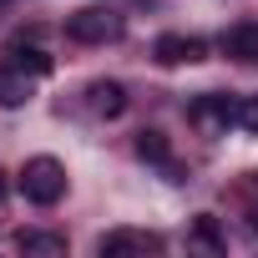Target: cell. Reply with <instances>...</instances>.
Returning <instances> with one entry per match:
<instances>
[{
  "instance_id": "3957f363",
  "label": "cell",
  "mask_w": 258,
  "mask_h": 258,
  "mask_svg": "<svg viewBox=\"0 0 258 258\" xmlns=\"http://www.w3.org/2000/svg\"><path fill=\"white\" fill-rule=\"evenodd\" d=\"M21 192H26V203H36V208H56V203L66 198V167H61L56 157H31V162L21 167Z\"/></svg>"
},
{
  "instance_id": "6da1fadb",
  "label": "cell",
  "mask_w": 258,
  "mask_h": 258,
  "mask_svg": "<svg viewBox=\"0 0 258 258\" xmlns=\"http://www.w3.org/2000/svg\"><path fill=\"white\" fill-rule=\"evenodd\" d=\"M126 31V16L116 6H81L66 16V36L76 46H106V41H121Z\"/></svg>"
},
{
  "instance_id": "9c48e42d",
  "label": "cell",
  "mask_w": 258,
  "mask_h": 258,
  "mask_svg": "<svg viewBox=\"0 0 258 258\" xmlns=\"http://www.w3.org/2000/svg\"><path fill=\"white\" fill-rule=\"evenodd\" d=\"M16 248L26 258H66V238L61 233H46V228H21L16 233Z\"/></svg>"
},
{
  "instance_id": "277c9868",
  "label": "cell",
  "mask_w": 258,
  "mask_h": 258,
  "mask_svg": "<svg viewBox=\"0 0 258 258\" xmlns=\"http://www.w3.org/2000/svg\"><path fill=\"white\" fill-rule=\"evenodd\" d=\"M203 56H208V41H203V36H177V31H167V36L152 41V61H157V66H192V61H203Z\"/></svg>"
},
{
  "instance_id": "9a60e30c",
  "label": "cell",
  "mask_w": 258,
  "mask_h": 258,
  "mask_svg": "<svg viewBox=\"0 0 258 258\" xmlns=\"http://www.w3.org/2000/svg\"><path fill=\"white\" fill-rule=\"evenodd\" d=\"M6 6H11V0H0V11H6Z\"/></svg>"
},
{
  "instance_id": "2e32d148",
  "label": "cell",
  "mask_w": 258,
  "mask_h": 258,
  "mask_svg": "<svg viewBox=\"0 0 258 258\" xmlns=\"http://www.w3.org/2000/svg\"><path fill=\"white\" fill-rule=\"evenodd\" d=\"M253 187H258V177H253Z\"/></svg>"
},
{
  "instance_id": "8992f818",
  "label": "cell",
  "mask_w": 258,
  "mask_h": 258,
  "mask_svg": "<svg viewBox=\"0 0 258 258\" xmlns=\"http://www.w3.org/2000/svg\"><path fill=\"white\" fill-rule=\"evenodd\" d=\"M162 238L157 233H137V228H116V233H101L96 253L101 258H121V253H157Z\"/></svg>"
},
{
  "instance_id": "7c38bea8",
  "label": "cell",
  "mask_w": 258,
  "mask_h": 258,
  "mask_svg": "<svg viewBox=\"0 0 258 258\" xmlns=\"http://www.w3.org/2000/svg\"><path fill=\"white\" fill-rule=\"evenodd\" d=\"M16 66H26L31 76H51V71H56V61H51L41 46H16Z\"/></svg>"
},
{
  "instance_id": "ba28073f",
  "label": "cell",
  "mask_w": 258,
  "mask_h": 258,
  "mask_svg": "<svg viewBox=\"0 0 258 258\" xmlns=\"http://www.w3.org/2000/svg\"><path fill=\"white\" fill-rule=\"evenodd\" d=\"M36 96V76L26 71V66H0V106H26Z\"/></svg>"
},
{
  "instance_id": "5b68a950",
  "label": "cell",
  "mask_w": 258,
  "mask_h": 258,
  "mask_svg": "<svg viewBox=\"0 0 258 258\" xmlns=\"http://www.w3.org/2000/svg\"><path fill=\"white\" fill-rule=\"evenodd\" d=\"M137 157H142V162H152V167H162V177H167V182H182V167L172 162V142L157 132V126H142V132H137Z\"/></svg>"
},
{
  "instance_id": "5bb4252c",
  "label": "cell",
  "mask_w": 258,
  "mask_h": 258,
  "mask_svg": "<svg viewBox=\"0 0 258 258\" xmlns=\"http://www.w3.org/2000/svg\"><path fill=\"white\" fill-rule=\"evenodd\" d=\"M248 233H253V238H258V208H253V213H248Z\"/></svg>"
},
{
  "instance_id": "30bf717a",
  "label": "cell",
  "mask_w": 258,
  "mask_h": 258,
  "mask_svg": "<svg viewBox=\"0 0 258 258\" xmlns=\"http://www.w3.org/2000/svg\"><path fill=\"white\" fill-rule=\"evenodd\" d=\"M86 101H91L96 116L111 121V116L126 111V86H121V81H91V86H86Z\"/></svg>"
},
{
  "instance_id": "4fadbf2b",
  "label": "cell",
  "mask_w": 258,
  "mask_h": 258,
  "mask_svg": "<svg viewBox=\"0 0 258 258\" xmlns=\"http://www.w3.org/2000/svg\"><path fill=\"white\" fill-rule=\"evenodd\" d=\"M238 126L258 137V96H238Z\"/></svg>"
},
{
  "instance_id": "8fae6325",
  "label": "cell",
  "mask_w": 258,
  "mask_h": 258,
  "mask_svg": "<svg viewBox=\"0 0 258 258\" xmlns=\"http://www.w3.org/2000/svg\"><path fill=\"white\" fill-rule=\"evenodd\" d=\"M192 238H198L208 253H223V248H228V238H223V228H218L213 213H198V218H192Z\"/></svg>"
},
{
  "instance_id": "52a82bcc",
  "label": "cell",
  "mask_w": 258,
  "mask_h": 258,
  "mask_svg": "<svg viewBox=\"0 0 258 258\" xmlns=\"http://www.w3.org/2000/svg\"><path fill=\"white\" fill-rule=\"evenodd\" d=\"M218 46H223V56H233V61H243V66H258V21L228 26V31L218 36Z\"/></svg>"
},
{
  "instance_id": "7a4b0ae2",
  "label": "cell",
  "mask_w": 258,
  "mask_h": 258,
  "mask_svg": "<svg viewBox=\"0 0 258 258\" xmlns=\"http://www.w3.org/2000/svg\"><path fill=\"white\" fill-rule=\"evenodd\" d=\"M187 121L198 137H223L228 126H238V96L233 91H203L187 101Z\"/></svg>"
}]
</instances>
